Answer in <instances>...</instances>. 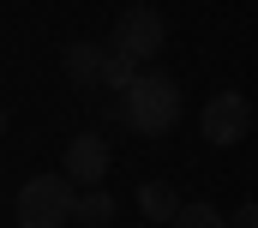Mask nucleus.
<instances>
[{"label": "nucleus", "mask_w": 258, "mask_h": 228, "mask_svg": "<svg viewBox=\"0 0 258 228\" xmlns=\"http://www.w3.org/2000/svg\"><path fill=\"white\" fill-rule=\"evenodd\" d=\"M114 114L126 132H144V138H162L174 120H180V84L168 72H138V84L114 96Z\"/></svg>", "instance_id": "1"}, {"label": "nucleus", "mask_w": 258, "mask_h": 228, "mask_svg": "<svg viewBox=\"0 0 258 228\" xmlns=\"http://www.w3.org/2000/svg\"><path fill=\"white\" fill-rule=\"evenodd\" d=\"M78 210V192L66 174H30L18 186V228H66Z\"/></svg>", "instance_id": "2"}, {"label": "nucleus", "mask_w": 258, "mask_h": 228, "mask_svg": "<svg viewBox=\"0 0 258 228\" xmlns=\"http://www.w3.org/2000/svg\"><path fill=\"white\" fill-rule=\"evenodd\" d=\"M162 42H168V24H162V12L156 6H126L120 18H114V54L126 60H156L162 54Z\"/></svg>", "instance_id": "3"}, {"label": "nucleus", "mask_w": 258, "mask_h": 228, "mask_svg": "<svg viewBox=\"0 0 258 228\" xmlns=\"http://www.w3.org/2000/svg\"><path fill=\"white\" fill-rule=\"evenodd\" d=\"M204 138L210 144H240L246 132H252V102L240 96V90H216L210 102H204Z\"/></svg>", "instance_id": "4"}, {"label": "nucleus", "mask_w": 258, "mask_h": 228, "mask_svg": "<svg viewBox=\"0 0 258 228\" xmlns=\"http://www.w3.org/2000/svg\"><path fill=\"white\" fill-rule=\"evenodd\" d=\"M66 180H84V186L108 180V138L102 132H78L66 144Z\"/></svg>", "instance_id": "5"}, {"label": "nucleus", "mask_w": 258, "mask_h": 228, "mask_svg": "<svg viewBox=\"0 0 258 228\" xmlns=\"http://www.w3.org/2000/svg\"><path fill=\"white\" fill-rule=\"evenodd\" d=\"M102 66H108V48H102V42H72V48H66V78L84 84V90L102 84Z\"/></svg>", "instance_id": "6"}, {"label": "nucleus", "mask_w": 258, "mask_h": 228, "mask_svg": "<svg viewBox=\"0 0 258 228\" xmlns=\"http://www.w3.org/2000/svg\"><path fill=\"white\" fill-rule=\"evenodd\" d=\"M138 210H144L150 222H174V216H180V198H174L168 180H144V186H138Z\"/></svg>", "instance_id": "7"}, {"label": "nucleus", "mask_w": 258, "mask_h": 228, "mask_svg": "<svg viewBox=\"0 0 258 228\" xmlns=\"http://www.w3.org/2000/svg\"><path fill=\"white\" fill-rule=\"evenodd\" d=\"M72 222H114V198H108V192H102V186H90V192H84V198H78V210H72Z\"/></svg>", "instance_id": "8"}, {"label": "nucleus", "mask_w": 258, "mask_h": 228, "mask_svg": "<svg viewBox=\"0 0 258 228\" xmlns=\"http://www.w3.org/2000/svg\"><path fill=\"white\" fill-rule=\"evenodd\" d=\"M174 228H228V216L216 210V204H180V216H174Z\"/></svg>", "instance_id": "9"}, {"label": "nucleus", "mask_w": 258, "mask_h": 228, "mask_svg": "<svg viewBox=\"0 0 258 228\" xmlns=\"http://www.w3.org/2000/svg\"><path fill=\"white\" fill-rule=\"evenodd\" d=\"M102 84H108V90H132V84H138V60H126V54H114V48H108Z\"/></svg>", "instance_id": "10"}, {"label": "nucleus", "mask_w": 258, "mask_h": 228, "mask_svg": "<svg viewBox=\"0 0 258 228\" xmlns=\"http://www.w3.org/2000/svg\"><path fill=\"white\" fill-rule=\"evenodd\" d=\"M228 228H258V204H240V210L228 216Z\"/></svg>", "instance_id": "11"}, {"label": "nucleus", "mask_w": 258, "mask_h": 228, "mask_svg": "<svg viewBox=\"0 0 258 228\" xmlns=\"http://www.w3.org/2000/svg\"><path fill=\"white\" fill-rule=\"evenodd\" d=\"M0 132H6V108H0Z\"/></svg>", "instance_id": "12"}]
</instances>
